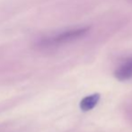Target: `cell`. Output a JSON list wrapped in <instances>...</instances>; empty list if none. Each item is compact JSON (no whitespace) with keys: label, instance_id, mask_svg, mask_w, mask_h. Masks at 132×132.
Masks as SVG:
<instances>
[{"label":"cell","instance_id":"obj_2","mask_svg":"<svg viewBox=\"0 0 132 132\" xmlns=\"http://www.w3.org/2000/svg\"><path fill=\"white\" fill-rule=\"evenodd\" d=\"M114 77L120 81H126L132 78V57L127 59L114 71Z\"/></svg>","mask_w":132,"mask_h":132},{"label":"cell","instance_id":"obj_1","mask_svg":"<svg viewBox=\"0 0 132 132\" xmlns=\"http://www.w3.org/2000/svg\"><path fill=\"white\" fill-rule=\"evenodd\" d=\"M89 30H90L89 27H83L75 30H70V31H65V32H62L60 34H57L55 37H52L47 42H49V43H62V42L76 40V39L86 34Z\"/></svg>","mask_w":132,"mask_h":132},{"label":"cell","instance_id":"obj_3","mask_svg":"<svg viewBox=\"0 0 132 132\" xmlns=\"http://www.w3.org/2000/svg\"><path fill=\"white\" fill-rule=\"evenodd\" d=\"M100 98H101V96H100L99 94H94L89 96H85L80 102V104H79L80 109L83 111H91V110H93L98 104V103L100 101Z\"/></svg>","mask_w":132,"mask_h":132}]
</instances>
